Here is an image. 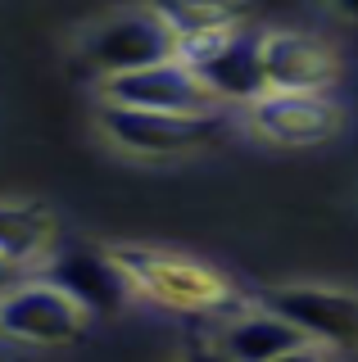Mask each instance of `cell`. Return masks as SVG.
Masks as SVG:
<instances>
[{
	"label": "cell",
	"instance_id": "cell-10",
	"mask_svg": "<svg viewBox=\"0 0 358 362\" xmlns=\"http://www.w3.org/2000/svg\"><path fill=\"white\" fill-rule=\"evenodd\" d=\"M259 59L267 90H331L340 77L331 45L308 32H263Z\"/></svg>",
	"mask_w": 358,
	"mask_h": 362
},
{
	"label": "cell",
	"instance_id": "cell-11",
	"mask_svg": "<svg viewBox=\"0 0 358 362\" xmlns=\"http://www.w3.org/2000/svg\"><path fill=\"white\" fill-rule=\"evenodd\" d=\"M150 9L168 23L177 54H191L222 32L241 28V9L231 0H150Z\"/></svg>",
	"mask_w": 358,
	"mask_h": 362
},
{
	"label": "cell",
	"instance_id": "cell-1",
	"mask_svg": "<svg viewBox=\"0 0 358 362\" xmlns=\"http://www.w3.org/2000/svg\"><path fill=\"white\" fill-rule=\"evenodd\" d=\"M114 258L127 272L132 290L145 299L163 303L177 313H222L236 294L218 276L214 267L195 263L186 254H168V249H137V245H114Z\"/></svg>",
	"mask_w": 358,
	"mask_h": 362
},
{
	"label": "cell",
	"instance_id": "cell-2",
	"mask_svg": "<svg viewBox=\"0 0 358 362\" xmlns=\"http://www.w3.org/2000/svg\"><path fill=\"white\" fill-rule=\"evenodd\" d=\"M105 105L118 109H150V113H218V100L209 95V86L195 77V68L173 54V59L132 68V73H109L105 77Z\"/></svg>",
	"mask_w": 358,
	"mask_h": 362
},
{
	"label": "cell",
	"instance_id": "cell-3",
	"mask_svg": "<svg viewBox=\"0 0 358 362\" xmlns=\"http://www.w3.org/2000/svg\"><path fill=\"white\" fill-rule=\"evenodd\" d=\"M100 127L105 136L127 154L141 158H168V154H186L209 145L222 132L218 113H200V118H186V113H150V109H118L109 105L100 113Z\"/></svg>",
	"mask_w": 358,
	"mask_h": 362
},
{
	"label": "cell",
	"instance_id": "cell-16",
	"mask_svg": "<svg viewBox=\"0 0 358 362\" xmlns=\"http://www.w3.org/2000/svg\"><path fill=\"white\" fill-rule=\"evenodd\" d=\"M191 362H231V358L222 354V349H218V354H214V349H200V354H195Z\"/></svg>",
	"mask_w": 358,
	"mask_h": 362
},
{
	"label": "cell",
	"instance_id": "cell-12",
	"mask_svg": "<svg viewBox=\"0 0 358 362\" xmlns=\"http://www.w3.org/2000/svg\"><path fill=\"white\" fill-rule=\"evenodd\" d=\"M295 344H304V335H299L286 317H277L272 308L241 313L236 322L222 331V354L231 362H272Z\"/></svg>",
	"mask_w": 358,
	"mask_h": 362
},
{
	"label": "cell",
	"instance_id": "cell-4",
	"mask_svg": "<svg viewBox=\"0 0 358 362\" xmlns=\"http://www.w3.org/2000/svg\"><path fill=\"white\" fill-rule=\"evenodd\" d=\"M82 331L86 313L46 276H28L23 286L0 294V335L18 344H69Z\"/></svg>",
	"mask_w": 358,
	"mask_h": 362
},
{
	"label": "cell",
	"instance_id": "cell-7",
	"mask_svg": "<svg viewBox=\"0 0 358 362\" xmlns=\"http://www.w3.org/2000/svg\"><path fill=\"white\" fill-rule=\"evenodd\" d=\"M46 281L59 286L86 317H105L122 313L132 303V281L122 263L114 258V249H64V254L46 258Z\"/></svg>",
	"mask_w": 358,
	"mask_h": 362
},
{
	"label": "cell",
	"instance_id": "cell-8",
	"mask_svg": "<svg viewBox=\"0 0 358 362\" xmlns=\"http://www.w3.org/2000/svg\"><path fill=\"white\" fill-rule=\"evenodd\" d=\"M259 41H263V32L236 28V32L214 37L209 45H200L191 54H182V59L195 68V77L209 86V95H214L218 105H250V100H259L267 90Z\"/></svg>",
	"mask_w": 358,
	"mask_h": 362
},
{
	"label": "cell",
	"instance_id": "cell-5",
	"mask_svg": "<svg viewBox=\"0 0 358 362\" xmlns=\"http://www.w3.org/2000/svg\"><path fill=\"white\" fill-rule=\"evenodd\" d=\"M173 54H177V41H173V32H168V23L154 14L150 5L137 9V14H118V18L96 23L82 37V59L105 77L173 59Z\"/></svg>",
	"mask_w": 358,
	"mask_h": 362
},
{
	"label": "cell",
	"instance_id": "cell-14",
	"mask_svg": "<svg viewBox=\"0 0 358 362\" xmlns=\"http://www.w3.org/2000/svg\"><path fill=\"white\" fill-rule=\"evenodd\" d=\"M272 362H335V358H331V349H322V344H313V339H304V344L286 349V354L272 358Z\"/></svg>",
	"mask_w": 358,
	"mask_h": 362
},
{
	"label": "cell",
	"instance_id": "cell-17",
	"mask_svg": "<svg viewBox=\"0 0 358 362\" xmlns=\"http://www.w3.org/2000/svg\"><path fill=\"white\" fill-rule=\"evenodd\" d=\"M331 5H335V9H340V14H345V18H354V23H358V0H331Z\"/></svg>",
	"mask_w": 358,
	"mask_h": 362
},
{
	"label": "cell",
	"instance_id": "cell-13",
	"mask_svg": "<svg viewBox=\"0 0 358 362\" xmlns=\"http://www.w3.org/2000/svg\"><path fill=\"white\" fill-rule=\"evenodd\" d=\"M50 249H54V218L41 204L0 199V258L32 267V263H46Z\"/></svg>",
	"mask_w": 358,
	"mask_h": 362
},
{
	"label": "cell",
	"instance_id": "cell-6",
	"mask_svg": "<svg viewBox=\"0 0 358 362\" xmlns=\"http://www.w3.org/2000/svg\"><path fill=\"white\" fill-rule=\"evenodd\" d=\"M263 308L286 317L304 339L322 349H358V294L335 286H282L267 290Z\"/></svg>",
	"mask_w": 358,
	"mask_h": 362
},
{
	"label": "cell",
	"instance_id": "cell-15",
	"mask_svg": "<svg viewBox=\"0 0 358 362\" xmlns=\"http://www.w3.org/2000/svg\"><path fill=\"white\" fill-rule=\"evenodd\" d=\"M28 276H32V267H18V263H9V258H0V294H9L14 286H23Z\"/></svg>",
	"mask_w": 358,
	"mask_h": 362
},
{
	"label": "cell",
	"instance_id": "cell-9",
	"mask_svg": "<svg viewBox=\"0 0 358 362\" xmlns=\"http://www.w3.org/2000/svg\"><path fill=\"white\" fill-rule=\"evenodd\" d=\"M250 122L277 145H322L340 132V105L327 90H263L250 100Z\"/></svg>",
	"mask_w": 358,
	"mask_h": 362
}]
</instances>
